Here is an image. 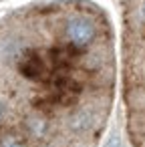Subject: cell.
Masks as SVG:
<instances>
[{
	"label": "cell",
	"mask_w": 145,
	"mask_h": 147,
	"mask_svg": "<svg viewBox=\"0 0 145 147\" xmlns=\"http://www.w3.org/2000/svg\"><path fill=\"white\" fill-rule=\"evenodd\" d=\"M4 111H6V109H4V103H2V101H0V121H2V119H4Z\"/></svg>",
	"instance_id": "8992f818"
},
{
	"label": "cell",
	"mask_w": 145,
	"mask_h": 147,
	"mask_svg": "<svg viewBox=\"0 0 145 147\" xmlns=\"http://www.w3.org/2000/svg\"><path fill=\"white\" fill-rule=\"evenodd\" d=\"M65 34H67V38H69L71 45H75V47H87L95 38V26L85 16H73V18H69V22L65 26Z\"/></svg>",
	"instance_id": "6da1fadb"
},
{
	"label": "cell",
	"mask_w": 145,
	"mask_h": 147,
	"mask_svg": "<svg viewBox=\"0 0 145 147\" xmlns=\"http://www.w3.org/2000/svg\"><path fill=\"white\" fill-rule=\"evenodd\" d=\"M101 147H121V139H119V135H117V133H113V135H111V137H109Z\"/></svg>",
	"instance_id": "5b68a950"
},
{
	"label": "cell",
	"mask_w": 145,
	"mask_h": 147,
	"mask_svg": "<svg viewBox=\"0 0 145 147\" xmlns=\"http://www.w3.org/2000/svg\"><path fill=\"white\" fill-rule=\"evenodd\" d=\"M0 147H26L24 141L20 137H14V135H6L0 139Z\"/></svg>",
	"instance_id": "277c9868"
},
{
	"label": "cell",
	"mask_w": 145,
	"mask_h": 147,
	"mask_svg": "<svg viewBox=\"0 0 145 147\" xmlns=\"http://www.w3.org/2000/svg\"><path fill=\"white\" fill-rule=\"evenodd\" d=\"M26 127H28V131H30L34 137H42V135L47 133V121H45V119H38V117L28 119V121H26Z\"/></svg>",
	"instance_id": "3957f363"
},
{
	"label": "cell",
	"mask_w": 145,
	"mask_h": 147,
	"mask_svg": "<svg viewBox=\"0 0 145 147\" xmlns=\"http://www.w3.org/2000/svg\"><path fill=\"white\" fill-rule=\"evenodd\" d=\"M95 123H97V117H95V111L91 107H83L69 117V129L75 133H85V131L93 129Z\"/></svg>",
	"instance_id": "7a4b0ae2"
}]
</instances>
